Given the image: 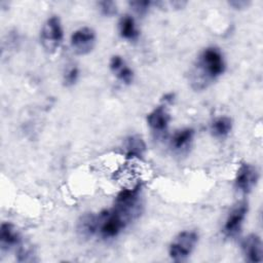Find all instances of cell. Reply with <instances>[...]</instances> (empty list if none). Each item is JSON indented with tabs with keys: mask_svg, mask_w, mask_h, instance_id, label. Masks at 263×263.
Instances as JSON below:
<instances>
[{
	"mask_svg": "<svg viewBox=\"0 0 263 263\" xmlns=\"http://www.w3.org/2000/svg\"><path fill=\"white\" fill-rule=\"evenodd\" d=\"M225 70L223 54L217 47L205 48L198 57L191 71V84L194 89H202Z\"/></svg>",
	"mask_w": 263,
	"mask_h": 263,
	"instance_id": "6da1fadb",
	"label": "cell"
},
{
	"mask_svg": "<svg viewBox=\"0 0 263 263\" xmlns=\"http://www.w3.org/2000/svg\"><path fill=\"white\" fill-rule=\"evenodd\" d=\"M140 186L122 189L114 200L113 209L128 223L140 214Z\"/></svg>",
	"mask_w": 263,
	"mask_h": 263,
	"instance_id": "7a4b0ae2",
	"label": "cell"
},
{
	"mask_svg": "<svg viewBox=\"0 0 263 263\" xmlns=\"http://www.w3.org/2000/svg\"><path fill=\"white\" fill-rule=\"evenodd\" d=\"M128 224V222L113 208L98 214V233L103 238H112Z\"/></svg>",
	"mask_w": 263,
	"mask_h": 263,
	"instance_id": "3957f363",
	"label": "cell"
},
{
	"mask_svg": "<svg viewBox=\"0 0 263 263\" xmlns=\"http://www.w3.org/2000/svg\"><path fill=\"white\" fill-rule=\"evenodd\" d=\"M198 240V235L195 231H182L175 236L168 248V255L175 262H182L192 253Z\"/></svg>",
	"mask_w": 263,
	"mask_h": 263,
	"instance_id": "277c9868",
	"label": "cell"
},
{
	"mask_svg": "<svg viewBox=\"0 0 263 263\" xmlns=\"http://www.w3.org/2000/svg\"><path fill=\"white\" fill-rule=\"evenodd\" d=\"M40 40L43 48L49 52H54L63 41V29L61 21L57 15L48 17L42 26Z\"/></svg>",
	"mask_w": 263,
	"mask_h": 263,
	"instance_id": "5b68a950",
	"label": "cell"
},
{
	"mask_svg": "<svg viewBox=\"0 0 263 263\" xmlns=\"http://www.w3.org/2000/svg\"><path fill=\"white\" fill-rule=\"evenodd\" d=\"M71 46L75 53L83 55L90 52L96 43V33L89 27L77 29L71 35Z\"/></svg>",
	"mask_w": 263,
	"mask_h": 263,
	"instance_id": "8992f818",
	"label": "cell"
},
{
	"mask_svg": "<svg viewBox=\"0 0 263 263\" xmlns=\"http://www.w3.org/2000/svg\"><path fill=\"white\" fill-rule=\"evenodd\" d=\"M247 213L248 202L246 200L238 201L232 208L223 226V231L227 236H234L239 232Z\"/></svg>",
	"mask_w": 263,
	"mask_h": 263,
	"instance_id": "52a82bcc",
	"label": "cell"
},
{
	"mask_svg": "<svg viewBox=\"0 0 263 263\" xmlns=\"http://www.w3.org/2000/svg\"><path fill=\"white\" fill-rule=\"evenodd\" d=\"M259 180V172L256 166L250 163H242L235 175V187L243 193H249Z\"/></svg>",
	"mask_w": 263,
	"mask_h": 263,
	"instance_id": "ba28073f",
	"label": "cell"
},
{
	"mask_svg": "<svg viewBox=\"0 0 263 263\" xmlns=\"http://www.w3.org/2000/svg\"><path fill=\"white\" fill-rule=\"evenodd\" d=\"M241 251L246 261L251 263L262 262V241L255 233L246 236L241 242Z\"/></svg>",
	"mask_w": 263,
	"mask_h": 263,
	"instance_id": "9c48e42d",
	"label": "cell"
},
{
	"mask_svg": "<svg viewBox=\"0 0 263 263\" xmlns=\"http://www.w3.org/2000/svg\"><path fill=\"white\" fill-rule=\"evenodd\" d=\"M22 242L20 233L15 227L8 222H3L0 226V247L2 251L17 247Z\"/></svg>",
	"mask_w": 263,
	"mask_h": 263,
	"instance_id": "30bf717a",
	"label": "cell"
},
{
	"mask_svg": "<svg viewBox=\"0 0 263 263\" xmlns=\"http://www.w3.org/2000/svg\"><path fill=\"white\" fill-rule=\"evenodd\" d=\"M170 120H171V116L163 106H159L153 109L147 115V123L155 132L165 130Z\"/></svg>",
	"mask_w": 263,
	"mask_h": 263,
	"instance_id": "8fae6325",
	"label": "cell"
},
{
	"mask_svg": "<svg viewBox=\"0 0 263 263\" xmlns=\"http://www.w3.org/2000/svg\"><path fill=\"white\" fill-rule=\"evenodd\" d=\"M110 69L116 77L125 84H129L134 78L133 70L125 64L120 55H113L110 60Z\"/></svg>",
	"mask_w": 263,
	"mask_h": 263,
	"instance_id": "7c38bea8",
	"label": "cell"
},
{
	"mask_svg": "<svg viewBox=\"0 0 263 263\" xmlns=\"http://www.w3.org/2000/svg\"><path fill=\"white\" fill-rule=\"evenodd\" d=\"M77 232L81 237L89 238L98 233V214H85L77 222Z\"/></svg>",
	"mask_w": 263,
	"mask_h": 263,
	"instance_id": "4fadbf2b",
	"label": "cell"
},
{
	"mask_svg": "<svg viewBox=\"0 0 263 263\" xmlns=\"http://www.w3.org/2000/svg\"><path fill=\"white\" fill-rule=\"evenodd\" d=\"M124 151L127 157H142L146 151L144 140L137 135L129 136L124 141Z\"/></svg>",
	"mask_w": 263,
	"mask_h": 263,
	"instance_id": "5bb4252c",
	"label": "cell"
},
{
	"mask_svg": "<svg viewBox=\"0 0 263 263\" xmlns=\"http://www.w3.org/2000/svg\"><path fill=\"white\" fill-rule=\"evenodd\" d=\"M118 27L122 38L126 40H136L139 37V31L136 27L135 20L129 14H124L120 17Z\"/></svg>",
	"mask_w": 263,
	"mask_h": 263,
	"instance_id": "9a60e30c",
	"label": "cell"
},
{
	"mask_svg": "<svg viewBox=\"0 0 263 263\" xmlns=\"http://www.w3.org/2000/svg\"><path fill=\"white\" fill-rule=\"evenodd\" d=\"M232 128V120L228 116H220L216 118L211 125V130L213 135L217 138L226 137Z\"/></svg>",
	"mask_w": 263,
	"mask_h": 263,
	"instance_id": "2e32d148",
	"label": "cell"
},
{
	"mask_svg": "<svg viewBox=\"0 0 263 263\" xmlns=\"http://www.w3.org/2000/svg\"><path fill=\"white\" fill-rule=\"evenodd\" d=\"M193 136H194V130L189 127L177 130L172 137V141H171L172 146L176 150L184 149L190 144V142L193 139Z\"/></svg>",
	"mask_w": 263,
	"mask_h": 263,
	"instance_id": "e0dca14e",
	"label": "cell"
},
{
	"mask_svg": "<svg viewBox=\"0 0 263 263\" xmlns=\"http://www.w3.org/2000/svg\"><path fill=\"white\" fill-rule=\"evenodd\" d=\"M16 255H17V261L18 262H32L35 261V252L33 248L30 245L23 243L21 242L17 246L16 250Z\"/></svg>",
	"mask_w": 263,
	"mask_h": 263,
	"instance_id": "ac0fdd59",
	"label": "cell"
},
{
	"mask_svg": "<svg viewBox=\"0 0 263 263\" xmlns=\"http://www.w3.org/2000/svg\"><path fill=\"white\" fill-rule=\"evenodd\" d=\"M78 75H79V70L77 68V66L75 65H70L66 68L65 72H64V75H63V81H64V84L66 86H71L73 85L76 81H77V78H78Z\"/></svg>",
	"mask_w": 263,
	"mask_h": 263,
	"instance_id": "d6986e66",
	"label": "cell"
},
{
	"mask_svg": "<svg viewBox=\"0 0 263 263\" xmlns=\"http://www.w3.org/2000/svg\"><path fill=\"white\" fill-rule=\"evenodd\" d=\"M100 10L102 12V14L106 15V16H112L116 13L117 11V6L116 3L113 1H109V0H104V1H100L98 3Z\"/></svg>",
	"mask_w": 263,
	"mask_h": 263,
	"instance_id": "ffe728a7",
	"label": "cell"
},
{
	"mask_svg": "<svg viewBox=\"0 0 263 263\" xmlns=\"http://www.w3.org/2000/svg\"><path fill=\"white\" fill-rule=\"evenodd\" d=\"M151 4H152V2H151V1H147V0L130 1V2H129L130 7H133V9H134L139 15H144V14L148 11V9H149V7H150Z\"/></svg>",
	"mask_w": 263,
	"mask_h": 263,
	"instance_id": "44dd1931",
	"label": "cell"
},
{
	"mask_svg": "<svg viewBox=\"0 0 263 263\" xmlns=\"http://www.w3.org/2000/svg\"><path fill=\"white\" fill-rule=\"evenodd\" d=\"M229 4L231 6H233L236 9H240V8H245L246 6H248L250 4V1H246V0H234V1H230Z\"/></svg>",
	"mask_w": 263,
	"mask_h": 263,
	"instance_id": "7402d4cb",
	"label": "cell"
},
{
	"mask_svg": "<svg viewBox=\"0 0 263 263\" xmlns=\"http://www.w3.org/2000/svg\"><path fill=\"white\" fill-rule=\"evenodd\" d=\"M174 98H175V95L173 92H168V93H165L163 96V102L165 103H172L174 101Z\"/></svg>",
	"mask_w": 263,
	"mask_h": 263,
	"instance_id": "603a6c76",
	"label": "cell"
}]
</instances>
